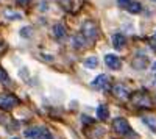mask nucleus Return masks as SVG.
Returning a JSON list of instances; mask_svg holds the SVG:
<instances>
[{
	"instance_id": "1",
	"label": "nucleus",
	"mask_w": 156,
	"mask_h": 139,
	"mask_svg": "<svg viewBox=\"0 0 156 139\" xmlns=\"http://www.w3.org/2000/svg\"><path fill=\"white\" fill-rule=\"evenodd\" d=\"M112 128L115 133H119V134H128L129 131H131V128H129V123L126 119L123 117H117L112 120Z\"/></svg>"
},
{
	"instance_id": "2",
	"label": "nucleus",
	"mask_w": 156,
	"mask_h": 139,
	"mask_svg": "<svg viewBox=\"0 0 156 139\" xmlns=\"http://www.w3.org/2000/svg\"><path fill=\"white\" fill-rule=\"evenodd\" d=\"M81 31H83V34L87 37V39H95V37L98 36V28H97V25H95L94 22H90V20H87V22L83 23Z\"/></svg>"
},
{
	"instance_id": "3",
	"label": "nucleus",
	"mask_w": 156,
	"mask_h": 139,
	"mask_svg": "<svg viewBox=\"0 0 156 139\" xmlns=\"http://www.w3.org/2000/svg\"><path fill=\"white\" fill-rule=\"evenodd\" d=\"M16 105H19V98L11 95V94H5V95H0V108L3 109H11L14 108Z\"/></svg>"
},
{
	"instance_id": "4",
	"label": "nucleus",
	"mask_w": 156,
	"mask_h": 139,
	"mask_svg": "<svg viewBox=\"0 0 156 139\" xmlns=\"http://www.w3.org/2000/svg\"><path fill=\"white\" fill-rule=\"evenodd\" d=\"M105 64H106L109 69H112V70H119V69L122 67V61L119 59V56H115V55H112V53H108V55L105 56Z\"/></svg>"
},
{
	"instance_id": "5",
	"label": "nucleus",
	"mask_w": 156,
	"mask_h": 139,
	"mask_svg": "<svg viewBox=\"0 0 156 139\" xmlns=\"http://www.w3.org/2000/svg\"><path fill=\"white\" fill-rule=\"evenodd\" d=\"M112 94L115 97H119V98H128L129 97V91L126 89L123 84H115L112 87Z\"/></svg>"
},
{
	"instance_id": "6",
	"label": "nucleus",
	"mask_w": 156,
	"mask_h": 139,
	"mask_svg": "<svg viewBox=\"0 0 156 139\" xmlns=\"http://www.w3.org/2000/svg\"><path fill=\"white\" fill-rule=\"evenodd\" d=\"M125 44H126V39H125L123 34L115 33V34L112 36V45H114L115 50H122V48L125 47Z\"/></svg>"
},
{
	"instance_id": "7",
	"label": "nucleus",
	"mask_w": 156,
	"mask_h": 139,
	"mask_svg": "<svg viewBox=\"0 0 156 139\" xmlns=\"http://www.w3.org/2000/svg\"><path fill=\"white\" fill-rule=\"evenodd\" d=\"M108 75H105V73H101V75H98V77L92 81V86L94 87H97V89H103L106 84H108Z\"/></svg>"
},
{
	"instance_id": "8",
	"label": "nucleus",
	"mask_w": 156,
	"mask_h": 139,
	"mask_svg": "<svg viewBox=\"0 0 156 139\" xmlns=\"http://www.w3.org/2000/svg\"><path fill=\"white\" fill-rule=\"evenodd\" d=\"M53 34L56 39H62L64 36H66V28H64L62 23H55L53 25Z\"/></svg>"
},
{
	"instance_id": "9",
	"label": "nucleus",
	"mask_w": 156,
	"mask_h": 139,
	"mask_svg": "<svg viewBox=\"0 0 156 139\" xmlns=\"http://www.w3.org/2000/svg\"><path fill=\"white\" fill-rule=\"evenodd\" d=\"M97 117H98L100 120H106V119L109 117V109H108L106 105H100V106L97 108Z\"/></svg>"
},
{
	"instance_id": "10",
	"label": "nucleus",
	"mask_w": 156,
	"mask_h": 139,
	"mask_svg": "<svg viewBox=\"0 0 156 139\" xmlns=\"http://www.w3.org/2000/svg\"><path fill=\"white\" fill-rule=\"evenodd\" d=\"M97 64H98L97 56H87V58L84 59V66H86L87 69H95Z\"/></svg>"
},
{
	"instance_id": "11",
	"label": "nucleus",
	"mask_w": 156,
	"mask_h": 139,
	"mask_svg": "<svg viewBox=\"0 0 156 139\" xmlns=\"http://www.w3.org/2000/svg\"><path fill=\"white\" fill-rule=\"evenodd\" d=\"M133 67H134V69H137V70L145 69V67H147V56H142V59H140V61L134 59V61H133Z\"/></svg>"
},
{
	"instance_id": "12",
	"label": "nucleus",
	"mask_w": 156,
	"mask_h": 139,
	"mask_svg": "<svg viewBox=\"0 0 156 139\" xmlns=\"http://www.w3.org/2000/svg\"><path fill=\"white\" fill-rule=\"evenodd\" d=\"M140 9H142V5L139 2H131L128 5V11L131 12V14H137V12H140Z\"/></svg>"
},
{
	"instance_id": "13",
	"label": "nucleus",
	"mask_w": 156,
	"mask_h": 139,
	"mask_svg": "<svg viewBox=\"0 0 156 139\" xmlns=\"http://www.w3.org/2000/svg\"><path fill=\"white\" fill-rule=\"evenodd\" d=\"M72 45L76 47V48H81L84 45V39H83L81 36H75L73 39H72Z\"/></svg>"
},
{
	"instance_id": "14",
	"label": "nucleus",
	"mask_w": 156,
	"mask_h": 139,
	"mask_svg": "<svg viewBox=\"0 0 156 139\" xmlns=\"http://www.w3.org/2000/svg\"><path fill=\"white\" fill-rule=\"evenodd\" d=\"M0 83H3V84H8L9 83V77H8V73L5 69L0 67Z\"/></svg>"
},
{
	"instance_id": "15",
	"label": "nucleus",
	"mask_w": 156,
	"mask_h": 139,
	"mask_svg": "<svg viewBox=\"0 0 156 139\" xmlns=\"http://www.w3.org/2000/svg\"><path fill=\"white\" fill-rule=\"evenodd\" d=\"M144 122L147 125H150V128H156V117L154 116H145L144 117Z\"/></svg>"
},
{
	"instance_id": "16",
	"label": "nucleus",
	"mask_w": 156,
	"mask_h": 139,
	"mask_svg": "<svg viewBox=\"0 0 156 139\" xmlns=\"http://www.w3.org/2000/svg\"><path fill=\"white\" fill-rule=\"evenodd\" d=\"M6 17H9L12 20V17H14V20H19L22 16L19 14V12H14V11H6Z\"/></svg>"
},
{
	"instance_id": "17",
	"label": "nucleus",
	"mask_w": 156,
	"mask_h": 139,
	"mask_svg": "<svg viewBox=\"0 0 156 139\" xmlns=\"http://www.w3.org/2000/svg\"><path fill=\"white\" fill-rule=\"evenodd\" d=\"M129 3H131V0H117V5L120 8H128Z\"/></svg>"
},
{
	"instance_id": "18",
	"label": "nucleus",
	"mask_w": 156,
	"mask_h": 139,
	"mask_svg": "<svg viewBox=\"0 0 156 139\" xmlns=\"http://www.w3.org/2000/svg\"><path fill=\"white\" fill-rule=\"evenodd\" d=\"M16 2H17L19 5H28V3L31 2V0H16Z\"/></svg>"
},
{
	"instance_id": "19",
	"label": "nucleus",
	"mask_w": 156,
	"mask_h": 139,
	"mask_svg": "<svg viewBox=\"0 0 156 139\" xmlns=\"http://www.w3.org/2000/svg\"><path fill=\"white\" fill-rule=\"evenodd\" d=\"M83 122H84V123H86V122H87V123H92V119H90V117H86V116H83Z\"/></svg>"
},
{
	"instance_id": "20",
	"label": "nucleus",
	"mask_w": 156,
	"mask_h": 139,
	"mask_svg": "<svg viewBox=\"0 0 156 139\" xmlns=\"http://www.w3.org/2000/svg\"><path fill=\"white\" fill-rule=\"evenodd\" d=\"M151 70L156 73V62H153V66H151Z\"/></svg>"
},
{
	"instance_id": "21",
	"label": "nucleus",
	"mask_w": 156,
	"mask_h": 139,
	"mask_svg": "<svg viewBox=\"0 0 156 139\" xmlns=\"http://www.w3.org/2000/svg\"><path fill=\"white\" fill-rule=\"evenodd\" d=\"M150 2H156V0H150Z\"/></svg>"
},
{
	"instance_id": "22",
	"label": "nucleus",
	"mask_w": 156,
	"mask_h": 139,
	"mask_svg": "<svg viewBox=\"0 0 156 139\" xmlns=\"http://www.w3.org/2000/svg\"><path fill=\"white\" fill-rule=\"evenodd\" d=\"M12 139H19V137H12Z\"/></svg>"
},
{
	"instance_id": "23",
	"label": "nucleus",
	"mask_w": 156,
	"mask_h": 139,
	"mask_svg": "<svg viewBox=\"0 0 156 139\" xmlns=\"http://www.w3.org/2000/svg\"><path fill=\"white\" fill-rule=\"evenodd\" d=\"M154 37H156V33H154Z\"/></svg>"
}]
</instances>
